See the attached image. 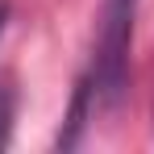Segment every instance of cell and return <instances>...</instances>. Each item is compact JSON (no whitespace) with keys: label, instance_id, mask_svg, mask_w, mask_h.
Instances as JSON below:
<instances>
[{"label":"cell","instance_id":"3","mask_svg":"<svg viewBox=\"0 0 154 154\" xmlns=\"http://www.w3.org/2000/svg\"><path fill=\"white\" fill-rule=\"evenodd\" d=\"M13 117H17V92L13 83L0 75V150L13 142Z\"/></svg>","mask_w":154,"mask_h":154},{"label":"cell","instance_id":"1","mask_svg":"<svg viewBox=\"0 0 154 154\" xmlns=\"http://www.w3.org/2000/svg\"><path fill=\"white\" fill-rule=\"evenodd\" d=\"M142 0H100L96 17V50H92V88L96 104L117 108L129 88V50H133V25H137Z\"/></svg>","mask_w":154,"mask_h":154},{"label":"cell","instance_id":"2","mask_svg":"<svg viewBox=\"0 0 154 154\" xmlns=\"http://www.w3.org/2000/svg\"><path fill=\"white\" fill-rule=\"evenodd\" d=\"M92 112H96V88H92V75H79L75 79V92H71V104H67V117H63V129H58V137H54V146L58 150H75L79 137H83V129L92 121Z\"/></svg>","mask_w":154,"mask_h":154},{"label":"cell","instance_id":"4","mask_svg":"<svg viewBox=\"0 0 154 154\" xmlns=\"http://www.w3.org/2000/svg\"><path fill=\"white\" fill-rule=\"evenodd\" d=\"M4 25H8V0H0V33H4Z\"/></svg>","mask_w":154,"mask_h":154}]
</instances>
